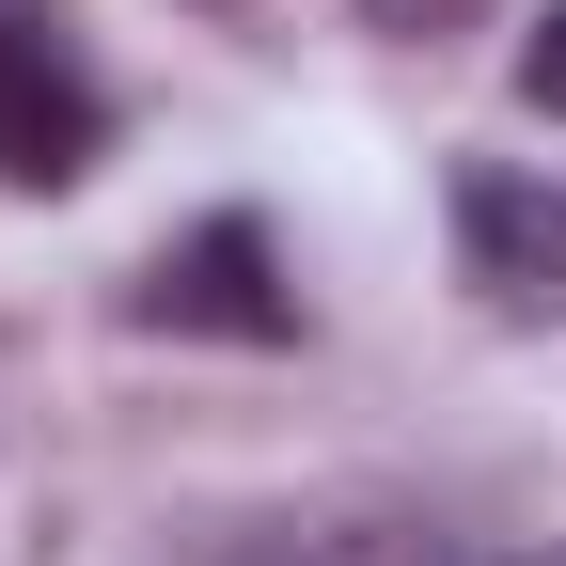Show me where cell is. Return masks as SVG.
<instances>
[{"mask_svg": "<svg viewBox=\"0 0 566 566\" xmlns=\"http://www.w3.org/2000/svg\"><path fill=\"white\" fill-rule=\"evenodd\" d=\"M111 158V80L48 0H0V189H80Z\"/></svg>", "mask_w": 566, "mask_h": 566, "instance_id": "6da1fadb", "label": "cell"}, {"mask_svg": "<svg viewBox=\"0 0 566 566\" xmlns=\"http://www.w3.org/2000/svg\"><path fill=\"white\" fill-rule=\"evenodd\" d=\"M142 331H189V346H300V283H283V252H268L252 205L189 221L158 268H142Z\"/></svg>", "mask_w": 566, "mask_h": 566, "instance_id": "7a4b0ae2", "label": "cell"}, {"mask_svg": "<svg viewBox=\"0 0 566 566\" xmlns=\"http://www.w3.org/2000/svg\"><path fill=\"white\" fill-rule=\"evenodd\" d=\"M457 268H472V300L504 331H566V189L472 158L457 174Z\"/></svg>", "mask_w": 566, "mask_h": 566, "instance_id": "3957f363", "label": "cell"}, {"mask_svg": "<svg viewBox=\"0 0 566 566\" xmlns=\"http://www.w3.org/2000/svg\"><path fill=\"white\" fill-rule=\"evenodd\" d=\"M520 111H551V126H566V0L535 17V48H520Z\"/></svg>", "mask_w": 566, "mask_h": 566, "instance_id": "277c9868", "label": "cell"}, {"mask_svg": "<svg viewBox=\"0 0 566 566\" xmlns=\"http://www.w3.org/2000/svg\"><path fill=\"white\" fill-rule=\"evenodd\" d=\"M221 566H378V551H363V535H237Z\"/></svg>", "mask_w": 566, "mask_h": 566, "instance_id": "5b68a950", "label": "cell"}, {"mask_svg": "<svg viewBox=\"0 0 566 566\" xmlns=\"http://www.w3.org/2000/svg\"><path fill=\"white\" fill-rule=\"evenodd\" d=\"M363 17H378V32H472L488 0H363Z\"/></svg>", "mask_w": 566, "mask_h": 566, "instance_id": "8992f818", "label": "cell"}, {"mask_svg": "<svg viewBox=\"0 0 566 566\" xmlns=\"http://www.w3.org/2000/svg\"><path fill=\"white\" fill-rule=\"evenodd\" d=\"M472 566H566V551H472Z\"/></svg>", "mask_w": 566, "mask_h": 566, "instance_id": "52a82bcc", "label": "cell"}]
</instances>
